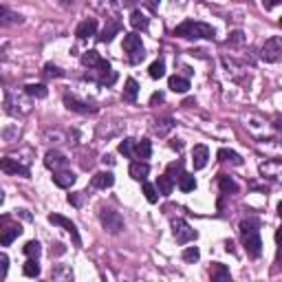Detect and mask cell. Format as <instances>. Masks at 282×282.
Returning a JSON list of instances; mask_svg holds the SVG:
<instances>
[{
  "label": "cell",
  "instance_id": "6da1fadb",
  "mask_svg": "<svg viewBox=\"0 0 282 282\" xmlns=\"http://www.w3.org/2000/svg\"><path fill=\"white\" fill-rule=\"evenodd\" d=\"M241 238L243 245H245L247 254L251 258H258L260 251H263V241H260V229H258V221L256 218H247L241 223Z\"/></svg>",
  "mask_w": 282,
  "mask_h": 282
},
{
  "label": "cell",
  "instance_id": "7a4b0ae2",
  "mask_svg": "<svg viewBox=\"0 0 282 282\" xmlns=\"http://www.w3.org/2000/svg\"><path fill=\"white\" fill-rule=\"evenodd\" d=\"M174 36L179 38H214V29L205 22H194V20H185L183 24L174 29Z\"/></svg>",
  "mask_w": 282,
  "mask_h": 282
},
{
  "label": "cell",
  "instance_id": "3957f363",
  "mask_svg": "<svg viewBox=\"0 0 282 282\" xmlns=\"http://www.w3.org/2000/svg\"><path fill=\"white\" fill-rule=\"evenodd\" d=\"M124 51L128 53L130 64H139L146 57V49L141 44V36L137 33H126L124 36Z\"/></svg>",
  "mask_w": 282,
  "mask_h": 282
},
{
  "label": "cell",
  "instance_id": "277c9868",
  "mask_svg": "<svg viewBox=\"0 0 282 282\" xmlns=\"http://www.w3.org/2000/svg\"><path fill=\"white\" fill-rule=\"evenodd\" d=\"M22 234V227L16 225V223H11L9 216H2L0 218V245L9 247L11 243L16 241V238Z\"/></svg>",
  "mask_w": 282,
  "mask_h": 282
},
{
  "label": "cell",
  "instance_id": "5b68a950",
  "mask_svg": "<svg viewBox=\"0 0 282 282\" xmlns=\"http://www.w3.org/2000/svg\"><path fill=\"white\" fill-rule=\"evenodd\" d=\"M99 221H102L104 229L111 231V234H119V231L124 229V218H121V214L115 212V209H102V212H99Z\"/></svg>",
  "mask_w": 282,
  "mask_h": 282
},
{
  "label": "cell",
  "instance_id": "8992f818",
  "mask_svg": "<svg viewBox=\"0 0 282 282\" xmlns=\"http://www.w3.org/2000/svg\"><path fill=\"white\" fill-rule=\"evenodd\" d=\"M280 56H282V40L278 36L269 38L263 44V49H260V57H263L264 62H278Z\"/></svg>",
  "mask_w": 282,
  "mask_h": 282
},
{
  "label": "cell",
  "instance_id": "52a82bcc",
  "mask_svg": "<svg viewBox=\"0 0 282 282\" xmlns=\"http://www.w3.org/2000/svg\"><path fill=\"white\" fill-rule=\"evenodd\" d=\"M172 231H174V238L179 245H185V243H190L196 238V231L192 229L183 218H174V221H172Z\"/></svg>",
  "mask_w": 282,
  "mask_h": 282
},
{
  "label": "cell",
  "instance_id": "ba28073f",
  "mask_svg": "<svg viewBox=\"0 0 282 282\" xmlns=\"http://www.w3.org/2000/svg\"><path fill=\"white\" fill-rule=\"evenodd\" d=\"M44 166L49 168V170H53V172H60V170H66L69 159H66L60 150H49V152L44 154Z\"/></svg>",
  "mask_w": 282,
  "mask_h": 282
},
{
  "label": "cell",
  "instance_id": "9c48e42d",
  "mask_svg": "<svg viewBox=\"0 0 282 282\" xmlns=\"http://www.w3.org/2000/svg\"><path fill=\"white\" fill-rule=\"evenodd\" d=\"M49 223H53V225L64 227V229L71 234V238H73V243H75V245H77V247L82 245V238H79L77 227H75V223H73V221H69V218L60 216V214H49Z\"/></svg>",
  "mask_w": 282,
  "mask_h": 282
},
{
  "label": "cell",
  "instance_id": "30bf717a",
  "mask_svg": "<svg viewBox=\"0 0 282 282\" xmlns=\"http://www.w3.org/2000/svg\"><path fill=\"white\" fill-rule=\"evenodd\" d=\"M0 170L5 174H20V176H29V168H24L22 163H18V159L5 157L0 159Z\"/></svg>",
  "mask_w": 282,
  "mask_h": 282
},
{
  "label": "cell",
  "instance_id": "8fae6325",
  "mask_svg": "<svg viewBox=\"0 0 282 282\" xmlns=\"http://www.w3.org/2000/svg\"><path fill=\"white\" fill-rule=\"evenodd\" d=\"M209 161V150L207 146H194L192 150V163H194V170H203Z\"/></svg>",
  "mask_w": 282,
  "mask_h": 282
},
{
  "label": "cell",
  "instance_id": "7c38bea8",
  "mask_svg": "<svg viewBox=\"0 0 282 282\" xmlns=\"http://www.w3.org/2000/svg\"><path fill=\"white\" fill-rule=\"evenodd\" d=\"M209 278H212V282H234L231 280L229 269L221 263H212V267H209Z\"/></svg>",
  "mask_w": 282,
  "mask_h": 282
},
{
  "label": "cell",
  "instance_id": "4fadbf2b",
  "mask_svg": "<svg viewBox=\"0 0 282 282\" xmlns=\"http://www.w3.org/2000/svg\"><path fill=\"white\" fill-rule=\"evenodd\" d=\"M95 31H97V20L88 18V20H84V22H79V27L75 29V36H77L79 40H86V38L95 36Z\"/></svg>",
  "mask_w": 282,
  "mask_h": 282
},
{
  "label": "cell",
  "instance_id": "5bb4252c",
  "mask_svg": "<svg viewBox=\"0 0 282 282\" xmlns=\"http://www.w3.org/2000/svg\"><path fill=\"white\" fill-rule=\"evenodd\" d=\"M64 104H66V108H69V111H75V113H95V111H97V108L91 106V104L75 99L73 95H64Z\"/></svg>",
  "mask_w": 282,
  "mask_h": 282
},
{
  "label": "cell",
  "instance_id": "9a60e30c",
  "mask_svg": "<svg viewBox=\"0 0 282 282\" xmlns=\"http://www.w3.org/2000/svg\"><path fill=\"white\" fill-rule=\"evenodd\" d=\"M22 22V16L11 11L9 7L0 5V27H11V24H20Z\"/></svg>",
  "mask_w": 282,
  "mask_h": 282
},
{
  "label": "cell",
  "instance_id": "2e32d148",
  "mask_svg": "<svg viewBox=\"0 0 282 282\" xmlns=\"http://www.w3.org/2000/svg\"><path fill=\"white\" fill-rule=\"evenodd\" d=\"M128 172L134 181H146V176L150 174V166L146 161H132L128 168Z\"/></svg>",
  "mask_w": 282,
  "mask_h": 282
},
{
  "label": "cell",
  "instance_id": "e0dca14e",
  "mask_svg": "<svg viewBox=\"0 0 282 282\" xmlns=\"http://www.w3.org/2000/svg\"><path fill=\"white\" fill-rule=\"evenodd\" d=\"M51 280L53 282H73V271H71V267H66V264H56V267L51 269Z\"/></svg>",
  "mask_w": 282,
  "mask_h": 282
},
{
  "label": "cell",
  "instance_id": "ac0fdd59",
  "mask_svg": "<svg viewBox=\"0 0 282 282\" xmlns=\"http://www.w3.org/2000/svg\"><path fill=\"white\" fill-rule=\"evenodd\" d=\"M75 179H77V176L73 174V172L71 170H60V172H53V183L57 185V188H71V185L75 183Z\"/></svg>",
  "mask_w": 282,
  "mask_h": 282
},
{
  "label": "cell",
  "instance_id": "d6986e66",
  "mask_svg": "<svg viewBox=\"0 0 282 282\" xmlns=\"http://www.w3.org/2000/svg\"><path fill=\"white\" fill-rule=\"evenodd\" d=\"M115 183V176L113 172H97L93 176V188H99V190H106V188H113Z\"/></svg>",
  "mask_w": 282,
  "mask_h": 282
},
{
  "label": "cell",
  "instance_id": "ffe728a7",
  "mask_svg": "<svg viewBox=\"0 0 282 282\" xmlns=\"http://www.w3.org/2000/svg\"><path fill=\"white\" fill-rule=\"evenodd\" d=\"M168 88L174 93H188L190 91V82L185 77H181V75H172V77L168 79Z\"/></svg>",
  "mask_w": 282,
  "mask_h": 282
},
{
  "label": "cell",
  "instance_id": "44dd1931",
  "mask_svg": "<svg viewBox=\"0 0 282 282\" xmlns=\"http://www.w3.org/2000/svg\"><path fill=\"white\" fill-rule=\"evenodd\" d=\"M154 188H157V192L161 196H170L172 194V190H174V181H170L166 174H161L157 179V183H154Z\"/></svg>",
  "mask_w": 282,
  "mask_h": 282
},
{
  "label": "cell",
  "instance_id": "7402d4cb",
  "mask_svg": "<svg viewBox=\"0 0 282 282\" xmlns=\"http://www.w3.org/2000/svg\"><path fill=\"white\" fill-rule=\"evenodd\" d=\"M137 95H139V84L134 82L132 77L126 79V86H124V102H137Z\"/></svg>",
  "mask_w": 282,
  "mask_h": 282
},
{
  "label": "cell",
  "instance_id": "603a6c76",
  "mask_svg": "<svg viewBox=\"0 0 282 282\" xmlns=\"http://www.w3.org/2000/svg\"><path fill=\"white\" fill-rule=\"evenodd\" d=\"M150 154H152V144H150V139H141V141H137L134 157H139L141 161H146V159H150Z\"/></svg>",
  "mask_w": 282,
  "mask_h": 282
},
{
  "label": "cell",
  "instance_id": "cb8c5ba5",
  "mask_svg": "<svg viewBox=\"0 0 282 282\" xmlns=\"http://www.w3.org/2000/svg\"><path fill=\"white\" fill-rule=\"evenodd\" d=\"M172 128H174V119H172V117H161V119L154 121V132H157L159 137H166Z\"/></svg>",
  "mask_w": 282,
  "mask_h": 282
},
{
  "label": "cell",
  "instance_id": "d4e9b609",
  "mask_svg": "<svg viewBox=\"0 0 282 282\" xmlns=\"http://www.w3.org/2000/svg\"><path fill=\"white\" fill-rule=\"evenodd\" d=\"M24 93H27L29 97H36V99H44L49 95V88L44 84H27L24 86Z\"/></svg>",
  "mask_w": 282,
  "mask_h": 282
},
{
  "label": "cell",
  "instance_id": "484cf974",
  "mask_svg": "<svg viewBox=\"0 0 282 282\" xmlns=\"http://www.w3.org/2000/svg\"><path fill=\"white\" fill-rule=\"evenodd\" d=\"M130 24H132L137 31H146L148 24H150V20H148V16L141 14V11H132V16H130Z\"/></svg>",
  "mask_w": 282,
  "mask_h": 282
},
{
  "label": "cell",
  "instance_id": "4316f807",
  "mask_svg": "<svg viewBox=\"0 0 282 282\" xmlns=\"http://www.w3.org/2000/svg\"><path fill=\"white\" fill-rule=\"evenodd\" d=\"M218 159H221V161H229V163H234V166H243V157H241V154L234 152V150H227V148L218 150Z\"/></svg>",
  "mask_w": 282,
  "mask_h": 282
},
{
  "label": "cell",
  "instance_id": "83f0119b",
  "mask_svg": "<svg viewBox=\"0 0 282 282\" xmlns=\"http://www.w3.org/2000/svg\"><path fill=\"white\" fill-rule=\"evenodd\" d=\"M119 29H121L119 22H111L108 27H104V31L99 33V42H113V38L119 33Z\"/></svg>",
  "mask_w": 282,
  "mask_h": 282
},
{
  "label": "cell",
  "instance_id": "f1b7e54d",
  "mask_svg": "<svg viewBox=\"0 0 282 282\" xmlns=\"http://www.w3.org/2000/svg\"><path fill=\"white\" fill-rule=\"evenodd\" d=\"M179 188L183 192H194L196 188V179L192 174H188V172H183V174L179 176Z\"/></svg>",
  "mask_w": 282,
  "mask_h": 282
},
{
  "label": "cell",
  "instance_id": "f546056e",
  "mask_svg": "<svg viewBox=\"0 0 282 282\" xmlns=\"http://www.w3.org/2000/svg\"><path fill=\"white\" fill-rule=\"evenodd\" d=\"M82 64H86L88 69H97V66L102 64V57H99L97 51H86L82 56Z\"/></svg>",
  "mask_w": 282,
  "mask_h": 282
},
{
  "label": "cell",
  "instance_id": "4dcf8cb0",
  "mask_svg": "<svg viewBox=\"0 0 282 282\" xmlns=\"http://www.w3.org/2000/svg\"><path fill=\"white\" fill-rule=\"evenodd\" d=\"M218 185H221V190L225 192V194H234V192H238V185L234 183V179H229V176H225V174H221L218 176Z\"/></svg>",
  "mask_w": 282,
  "mask_h": 282
},
{
  "label": "cell",
  "instance_id": "1f68e13d",
  "mask_svg": "<svg viewBox=\"0 0 282 282\" xmlns=\"http://www.w3.org/2000/svg\"><path fill=\"white\" fill-rule=\"evenodd\" d=\"M22 271H24V276H27V278H38V276H40V264H38V260L29 258L27 263H24Z\"/></svg>",
  "mask_w": 282,
  "mask_h": 282
},
{
  "label": "cell",
  "instance_id": "d6a6232c",
  "mask_svg": "<svg viewBox=\"0 0 282 282\" xmlns=\"http://www.w3.org/2000/svg\"><path fill=\"white\" fill-rule=\"evenodd\" d=\"M134 148H137V141H134V139H124L119 144V152L124 154V157H130V159L134 157Z\"/></svg>",
  "mask_w": 282,
  "mask_h": 282
},
{
  "label": "cell",
  "instance_id": "836d02e7",
  "mask_svg": "<svg viewBox=\"0 0 282 282\" xmlns=\"http://www.w3.org/2000/svg\"><path fill=\"white\" fill-rule=\"evenodd\" d=\"M148 73H150V77H152V79H161L163 75H166V64H163V60L152 62L150 69H148Z\"/></svg>",
  "mask_w": 282,
  "mask_h": 282
},
{
  "label": "cell",
  "instance_id": "e575fe53",
  "mask_svg": "<svg viewBox=\"0 0 282 282\" xmlns=\"http://www.w3.org/2000/svg\"><path fill=\"white\" fill-rule=\"evenodd\" d=\"M181 174H183V161H174V163H170V166H168L166 176H168V179H170V181L179 179Z\"/></svg>",
  "mask_w": 282,
  "mask_h": 282
},
{
  "label": "cell",
  "instance_id": "d590c367",
  "mask_svg": "<svg viewBox=\"0 0 282 282\" xmlns=\"http://www.w3.org/2000/svg\"><path fill=\"white\" fill-rule=\"evenodd\" d=\"M22 251L29 256V258L38 260V256H40V251H42V249H40V243H38V241H29L27 245L22 247Z\"/></svg>",
  "mask_w": 282,
  "mask_h": 282
},
{
  "label": "cell",
  "instance_id": "8d00e7d4",
  "mask_svg": "<svg viewBox=\"0 0 282 282\" xmlns=\"http://www.w3.org/2000/svg\"><path fill=\"white\" fill-rule=\"evenodd\" d=\"M144 196H146V201H148V203H157V201H159L157 188H154L152 183H144Z\"/></svg>",
  "mask_w": 282,
  "mask_h": 282
},
{
  "label": "cell",
  "instance_id": "74e56055",
  "mask_svg": "<svg viewBox=\"0 0 282 282\" xmlns=\"http://www.w3.org/2000/svg\"><path fill=\"white\" fill-rule=\"evenodd\" d=\"M201 258V251H199V247H188V249L183 251V260L185 263H190V264H194L196 260Z\"/></svg>",
  "mask_w": 282,
  "mask_h": 282
},
{
  "label": "cell",
  "instance_id": "f35d334b",
  "mask_svg": "<svg viewBox=\"0 0 282 282\" xmlns=\"http://www.w3.org/2000/svg\"><path fill=\"white\" fill-rule=\"evenodd\" d=\"M42 73H44V77L53 79V77H62V75H64V71H60V69H57V66H53V64H46Z\"/></svg>",
  "mask_w": 282,
  "mask_h": 282
},
{
  "label": "cell",
  "instance_id": "ab89813d",
  "mask_svg": "<svg viewBox=\"0 0 282 282\" xmlns=\"http://www.w3.org/2000/svg\"><path fill=\"white\" fill-rule=\"evenodd\" d=\"M243 42H245V33H243V31H234L229 38H227V44H234V46L243 44Z\"/></svg>",
  "mask_w": 282,
  "mask_h": 282
},
{
  "label": "cell",
  "instance_id": "60d3db41",
  "mask_svg": "<svg viewBox=\"0 0 282 282\" xmlns=\"http://www.w3.org/2000/svg\"><path fill=\"white\" fill-rule=\"evenodd\" d=\"M7 269H9V258H7V254L0 251V280L7 276Z\"/></svg>",
  "mask_w": 282,
  "mask_h": 282
},
{
  "label": "cell",
  "instance_id": "b9f144b4",
  "mask_svg": "<svg viewBox=\"0 0 282 282\" xmlns=\"http://www.w3.org/2000/svg\"><path fill=\"white\" fill-rule=\"evenodd\" d=\"M163 102V93H152V97H150V104H161Z\"/></svg>",
  "mask_w": 282,
  "mask_h": 282
},
{
  "label": "cell",
  "instance_id": "7bdbcfd3",
  "mask_svg": "<svg viewBox=\"0 0 282 282\" xmlns=\"http://www.w3.org/2000/svg\"><path fill=\"white\" fill-rule=\"evenodd\" d=\"M69 203H71V205H75V207H79V203H82V201H79V196H77V194H69Z\"/></svg>",
  "mask_w": 282,
  "mask_h": 282
},
{
  "label": "cell",
  "instance_id": "ee69618b",
  "mask_svg": "<svg viewBox=\"0 0 282 282\" xmlns=\"http://www.w3.org/2000/svg\"><path fill=\"white\" fill-rule=\"evenodd\" d=\"M170 148L181 150V148H183V141H181V139H172V141H170Z\"/></svg>",
  "mask_w": 282,
  "mask_h": 282
},
{
  "label": "cell",
  "instance_id": "f6af8a7d",
  "mask_svg": "<svg viewBox=\"0 0 282 282\" xmlns=\"http://www.w3.org/2000/svg\"><path fill=\"white\" fill-rule=\"evenodd\" d=\"M53 251H56V254H64V245H62V243H57V245H56V249H51V254H53Z\"/></svg>",
  "mask_w": 282,
  "mask_h": 282
},
{
  "label": "cell",
  "instance_id": "bcb514c9",
  "mask_svg": "<svg viewBox=\"0 0 282 282\" xmlns=\"http://www.w3.org/2000/svg\"><path fill=\"white\" fill-rule=\"evenodd\" d=\"M2 201H5V194H2V190H0V203H2Z\"/></svg>",
  "mask_w": 282,
  "mask_h": 282
}]
</instances>
